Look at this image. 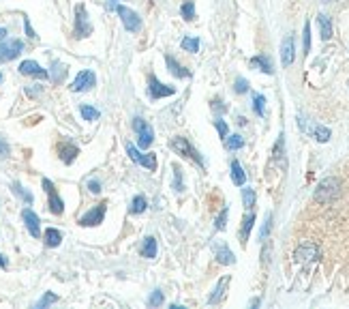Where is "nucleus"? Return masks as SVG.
<instances>
[{
    "mask_svg": "<svg viewBox=\"0 0 349 309\" xmlns=\"http://www.w3.org/2000/svg\"><path fill=\"white\" fill-rule=\"evenodd\" d=\"M232 181H234V185H238V187H242V185L247 183V174H244V170H242V165H240L236 159L232 161Z\"/></svg>",
    "mask_w": 349,
    "mask_h": 309,
    "instance_id": "obj_20",
    "label": "nucleus"
},
{
    "mask_svg": "<svg viewBox=\"0 0 349 309\" xmlns=\"http://www.w3.org/2000/svg\"><path fill=\"white\" fill-rule=\"evenodd\" d=\"M88 189H90V194H101V183L99 181H90Z\"/></svg>",
    "mask_w": 349,
    "mask_h": 309,
    "instance_id": "obj_44",
    "label": "nucleus"
},
{
    "mask_svg": "<svg viewBox=\"0 0 349 309\" xmlns=\"http://www.w3.org/2000/svg\"><path fill=\"white\" fill-rule=\"evenodd\" d=\"M105 7L110 9V11H114V9L118 7V3H116V0H107V3H105Z\"/></svg>",
    "mask_w": 349,
    "mask_h": 309,
    "instance_id": "obj_48",
    "label": "nucleus"
},
{
    "mask_svg": "<svg viewBox=\"0 0 349 309\" xmlns=\"http://www.w3.org/2000/svg\"><path fill=\"white\" fill-rule=\"evenodd\" d=\"M43 189H45V194H47V206H50V210L54 213V215H63L65 213V202H63V198H60L58 194H56V187H54V183L50 181V178H43Z\"/></svg>",
    "mask_w": 349,
    "mask_h": 309,
    "instance_id": "obj_4",
    "label": "nucleus"
},
{
    "mask_svg": "<svg viewBox=\"0 0 349 309\" xmlns=\"http://www.w3.org/2000/svg\"><path fill=\"white\" fill-rule=\"evenodd\" d=\"M116 11H118V15H120V20H122L125 28L129 32H139L141 30V20H139V15L135 13V11H131L129 7H122V5H118Z\"/></svg>",
    "mask_w": 349,
    "mask_h": 309,
    "instance_id": "obj_6",
    "label": "nucleus"
},
{
    "mask_svg": "<svg viewBox=\"0 0 349 309\" xmlns=\"http://www.w3.org/2000/svg\"><path fill=\"white\" fill-rule=\"evenodd\" d=\"M65 75H67V67L63 65V63H52V73H50V78H52V82H56V84H60V82L65 80Z\"/></svg>",
    "mask_w": 349,
    "mask_h": 309,
    "instance_id": "obj_25",
    "label": "nucleus"
},
{
    "mask_svg": "<svg viewBox=\"0 0 349 309\" xmlns=\"http://www.w3.org/2000/svg\"><path fill=\"white\" fill-rule=\"evenodd\" d=\"M253 103H255V112L259 116H266V99H263V94H255Z\"/></svg>",
    "mask_w": 349,
    "mask_h": 309,
    "instance_id": "obj_34",
    "label": "nucleus"
},
{
    "mask_svg": "<svg viewBox=\"0 0 349 309\" xmlns=\"http://www.w3.org/2000/svg\"><path fill=\"white\" fill-rule=\"evenodd\" d=\"M242 202H244L247 208L255 206V191H253L251 187H244V189H242Z\"/></svg>",
    "mask_w": 349,
    "mask_h": 309,
    "instance_id": "obj_33",
    "label": "nucleus"
},
{
    "mask_svg": "<svg viewBox=\"0 0 349 309\" xmlns=\"http://www.w3.org/2000/svg\"><path fill=\"white\" fill-rule=\"evenodd\" d=\"M174 170H176V183H174V189H176V191H182L184 185L180 183V172H178V168H174Z\"/></svg>",
    "mask_w": 349,
    "mask_h": 309,
    "instance_id": "obj_46",
    "label": "nucleus"
},
{
    "mask_svg": "<svg viewBox=\"0 0 349 309\" xmlns=\"http://www.w3.org/2000/svg\"><path fill=\"white\" fill-rule=\"evenodd\" d=\"M313 136H315L317 142H328V140H330V129H326V127H315Z\"/></svg>",
    "mask_w": 349,
    "mask_h": 309,
    "instance_id": "obj_37",
    "label": "nucleus"
},
{
    "mask_svg": "<svg viewBox=\"0 0 349 309\" xmlns=\"http://www.w3.org/2000/svg\"><path fill=\"white\" fill-rule=\"evenodd\" d=\"M146 206H148L146 198H143V196H135V198H133V202H131L129 210L133 213V215H139V213H143V210H146Z\"/></svg>",
    "mask_w": 349,
    "mask_h": 309,
    "instance_id": "obj_28",
    "label": "nucleus"
},
{
    "mask_svg": "<svg viewBox=\"0 0 349 309\" xmlns=\"http://www.w3.org/2000/svg\"><path fill=\"white\" fill-rule=\"evenodd\" d=\"M281 58H283L285 67H290L294 63V58H296V54H294V37H287L283 41V45H281Z\"/></svg>",
    "mask_w": 349,
    "mask_h": 309,
    "instance_id": "obj_14",
    "label": "nucleus"
},
{
    "mask_svg": "<svg viewBox=\"0 0 349 309\" xmlns=\"http://www.w3.org/2000/svg\"><path fill=\"white\" fill-rule=\"evenodd\" d=\"M0 82H3V73H0Z\"/></svg>",
    "mask_w": 349,
    "mask_h": 309,
    "instance_id": "obj_51",
    "label": "nucleus"
},
{
    "mask_svg": "<svg viewBox=\"0 0 349 309\" xmlns=\"http://www.w3.org/2000/svg\"><path fill=\"white\" fill-rule=\"evenodd\" d=\"M137 163L143 165V168H148L150 172H154L156 170V154L154 152H139Z\"/></svg>",
    "mask_w": 349,
    "mask_h": 309,
    "instance_id": "obj_23",
    "label": "nucleus"
},
{
    "mask_svg": "<svg viewBox=\"0 0 349 309\" xmlns=\"http://www.w3.org/2000/svg\"><path fill=\"white\" fill-rule=\"evenodd\" d=\"M125 148H127V154H129V157L137 163V159H139V152H137V148H135L133 144H131V142H127V144H125Z\"/></svg>",
    "mask_w": 349,
    "mask_h": 309,
    "instance_id": "obj_39",
    "label": "nucleus"
},
{
    "mask_svg": "<svg viewBox=\"0 0 349 309\" xmlns=\"http://www.w3.org/2000/svg\"><path fill=\"white\" fill-rule=\"evenodd\" d=\"M79 114H81V118L84 121H88V123H94V121H99V110L97 108H92V105H79Z\"/></svg>",
    "mask_w": 349,
    "mask_h": 309,
    "instance_id": "obj_24",
    "label": "nucleus"
},
{
    "mask_svg": "<svg viewBox=\"0 0 349 309\" xmlns=\"http://www.w3.org/2000/svg\"><path fill=\"white\" fill-rule=\"evenodd\" d=\"M24 50V43L19 39H5L0 41V58L3 61H13Z\"/></svg>",
    "mask_w": 349,
    "mask_h": 309,
    "instance_id": "obj_9",
    "label": "nucleus"
},
{
    "mask_svg": "<svg viewBox=\"0 0 349 309\" xmlns=\"http://www.w3.org/2000/svg\"><path fill=\"white\" fill-rule=\"evenodd\" d=\"M309 47H311V28H309V24L304 26V50L309 52Z\"/></svg>",
    "mask_w": 349,
    "mask_h": 309,
    "instance_id": "obj_45",
    "label": "nucleus"
},
{
    "mask_svg": "<svg viewBox=\"0 0 349 309\" xmlns=\"http://www.w3.org/2000/svg\"><path fill=\"white\" fill-rule=\"evenodd\" d=\"M9 266V260L3 256V254H0V268H7Z\"/></svg>",
    "mask_w": 349,
    "mask_h": 309,
    "instance_id": "obj_49",
    "label": "nucleus"
},
{
    "mask_svg": "<svg viewBox=\"0 0 349 309\" xmlns=\"http://www.w3.org/2000/svg\"><path fill=\"white\" fill-rule=\"evenodd\" d=\"M165 63H167V67H170V71H172V75H176V78H191V71L189 69H184L182 65H180L174 56H170L167 54L165 56Z\"/></svg>",
    "mask_w": 349,
    "mask_h": 309,
    "instance_id": "obj_17",
    "label": "nucleus"
},
{
    "mask_svg": "<svg viewBox=\"0 0 349 309\" xmlns=\"http://www.w3.org/2000/svg\"><path fill=\"white\" fill-rule=\"evenodd\" d=\"M182 50H184V52H191V54L199 52V39L184 37V39H182Z\"/></svg>",
    "mask_w": 349,
    "mask_h": 309,
    "instance_id": "obj_31",
    "label": "nucleus"
},
{
    "mask_svg": "<svg viewBox=\"0 0 349 309\" xmlns=\"http://www.w3.org/2000/svg\"><path fill=\"white\" fill-rule=\"evenodd\" d=\"M323 3H328V0H323Z\"/></svg>",
    "mask_w": 349,
    "mask_h": 309,
    "instance_id": "obj_52",
    "label": "nucleus"
},
{
    "mask_svg": "<svg viewBox=\"0 0 349 309\" xmlns=\"http://www.w3.org/2000/svg\"><path fill=\"white\" fill-rule=\"evenodd\" d=\"M227 213H230V210H227V208H223L221 210V215L219 217H216V230H225V225H227Z\"/></svg>",
    "mask_w": 349,
    "mask_h": 309,
    "instance_id": "obj_38",
    "label": "nucleus"
},
{
    "mask_svg": "<svg viewBox=\"0 0 349 309\" xmlns=\"http://www.w3.org/2000/svg\"><path fill=\"white\" fill-rule=\"evenodd\" d=\"M94 84H97V75L86 69V71H79V73H77V78L73 80V84H71V90H73V92H86Z\"/></svg>",
    "mask_w": 349,
    "mask_h": 309,
    "instance_id": "obj_7",
    "label": "nucleus"
},
{
    "mask_svg": "<svg viewBox=\"0 0 349 309\" xmlns=\"http://www.w3.org/2000/svg\"><path fill=\"white\" fill-rule=\"evenodd\" d=\"M180 13H182V17L187 22L193 20L195 17V3H193V0H187V3L182 5V9H180Z\"/></svg>",
    "mask_w": 349,
    "mask_h": 309,
    "instance_id": "obj_30",
    "label": "nucleus"
},
{
    "mask_svg": "<svg viewBox=\"0 0 349 309\" xmlns=\"http://www.w3.org/2000/svg\"><path fill=\"white\" fill-rule=\"evenodd\" d=\"M58 152H60V159H63L67 165H71L75 161V157L79 154V148L73 146V144H60L58 146Z\"/></svg>",
    "mask_w": 349,
    "mask_h": 309,
    "instance_id": "obj_15",
    "label": "nucleus"
},
{
    "mask_svg": "<svg viewBox=\"0 0 349 309\" xmlns=\"http://www.w3.org/2000/svg\"><path fill=\"white\" fill-rule=\"evenodd\" d=\"M148 92H150V99L156 101V99H161V97H170V94H174L176 88L163 84V82H159V80H156V75H150V78H148Z\"/></svg>",
    "mask_w": 349,
    "mask_h": 309,
    "instance_id": "obj_8",
    "label": "nucleus"
},
{
    "mask_svg": "<svg viewBox=\"0 0 349 309\" xmlns=\"http://www.w3.org/2000/svg\"><path fill=\"white\" fill-rule=\"evenodd\" d=\"M247 90H249V82L242 78L236 80V92H247Z\"/></svg>",
    "mask_w": 349,
    "mask_h": 309,
    "instance_id": "obj_40",
    "label": "nucleus"
},
{
    "mask_svg": "<svg viewBox=\"0 0 349 309\" xmlns=\"http://www.w3.org/2000/svg\"><path fill=\"white\" fill-rule=\"evenodd\" d=\"M133 131L137 133V144L139 148H148L152 142H154V131L152 127L143 121V118H135L133 121Z\"/></svg>",
    "mask_w": 349,
    "mask_h": 309,
    "instance_id": "obj_3",
    "label": "nucleus"
},
{
    "mask_svg": "<svg viewBox=\"0 0 349 309\" xmlns=\"http://www.w3.org/2000/svg\"><path fill=\"white\" fill-rule=\"evenodd\" d=\"M170 146H172V150H176L178 154H184V157H191L193 161H197L199 165L203 163L201 161V154L189 144V140L187 138H182V136H176V138H172V142H170Z\"/></svg>",
    "mask_w": 349,
    "mask_h": 309,
    "instance_id": "obj_5",
    "label": "nucleus"
},
{
    "mask_svg": "<svg viewBox=\"0 0 349 309\" xmlns=\"http://www.w3.org/2000/svg\"><path fill=\"white\" fill-rule=\"evenodd\" d=\"M141 258H148L154 260L156 258V239L154 236H146L141 243Z\"/></svg>",
    "mask_w": 349,
    "mask_h": 309,
    "instance_id": "obj_18",
    "label": "nucleus"
},
{
    "mask_svg": "<svg viewBox=\"0 0 349 309\" xmlns=\"http://www.w3.org/2000/svg\"><path fill=\"white\" fill-rule=\"evenodd\" d=\"M105 208H107L105 202H101L99 206L90 208L86 215L79 217V225H84V228H90V225H99V223H103V219H105Z\"/></svg>",
    "mask_w": 349,
    "mask_h": 309,
    "instance_id": "obj_11",
    "label": "nucleus"
},
{
    "mask_svg": "<svg viewBox=\"0 0 349 309\" xmlns=\"http://www.w3.org/2000/svg\"><path fill=\"white\" fill-rule=\"evenodd\" d=\"M253 223H255V215H247L244 217V221H242V232H240V239H242V243H247V239H249V234H251V230H253Z\"/></svg>",
    "mask_w": 349,
    "mask_h": 309,
    "instance_id": "obj_29",
    "label": "nucleus"
},
{
    "mask_svg": "<svg viewBox=\"0 0 349 309\" xmlns=\"http://www.w3.org/2000/svg\"><path fill=\"white\" fill-rule=\"evenodd\" d=\"M227 283H230V277H223L219 283H216V288H214V292L210 294V299H208V303L210 305H214V303H219L221 299H223V294H225V288H227Z\"/></svg>",
    "mask_w": 349,
    "mask_h": 309,
    "instance_id": "obj_21",
    "label": "nucleus"
},
{
    "mask_svg": "<svg viewBox=\"0 0 349 309\" xmlns=\"http://www.w3.org/2000/svg\"><path fill=\"white\" fill-rule=\"evenodd\" d=\"M56 301H58V296H56L54 292H45V294H43V299L37 303V307H39V309L50 307V305H52V303H56Z\"/></svg>",
    "mask_w": 349,
    "mask_h": 309,
    "instance_id": "obj_36",
    "label": "nucleus"
},
{
    "mask_svg": "<svg viewBox=\"0 0 349 309\" xmlns=\"http://www.w3.org/2000/svg\"><path fill=\"white\" fill-rule=\"evenodd\" d=\"M7 39V28H0V41Z\"/></svg>",
    "mask_w": 349,
    "mask_h": 309,
    "instance_id": "obj_50",
    "label": "nucleus"
},
{
    "mask_svg": "<svg viewBox=\"0 0 349 309\" xmlns=\"http://www.w3.org/2000/svg\"><path fill=\"white\" fill-rule=\"evenodd\" d=\"M251 65L253 67H257L259 71H263V73H272V63L268 61V58L266 56H257V58H253V61H251Z\"/></svg>",
    "mask_w": 349,
    "mask_h": 309,
    "instance_id": "obj_26",
    "label": "nucleus"
},
{
    "mask_svg": "<svg viewBox=\"0 0 349 309\" xmlns=\"http://www.w3.org/2000/svg\"><path fill=\"white\" fill-rule=\"evenodd\" d=\"M13 194H15V196H19L24 202H26V204H32V200H34V198H32V194H30V191H26V189H24L19 183H13Z\"/></svg>",
    "mask_w": 349,
    "mask_h": 309,
    "instance_id": "obj_32",
    "label": "nucleus"
},
{
    "mask_svg": "<svg viewBox=\"0 0 349 309\" xmlns=\"http://www.w3.org/2000/svg\"><path fill=\"white\" fill-rule=\"evenodd\" d=\"M214 254H216V260H219V262L221 264H234L236 262V258H234V254L230 252V247H227V245H214Z\"/></svg>",
    "mask_w": 349,
    "mask_h": 309,
    "instance_id": "obj_16",
    "label": "nucleus"
},
{
    "mask_svg": "<svg viewBox=\"0 0 349 309\" xmlns=\"http://www.w3.org/2000/svg\"><path fill=\"white\" fill-rule=\"evenodd\" d=\"M242 146H244L242 136L234 133V136H227V138H225V148H227V150H238V148H242Z\"/></svg>",
    "mask_w": 349,
    "mask_h": 309,
    "instance_id": "obj_27",
    "label": "nucleus"
},
{
    "mask_svg": "<svg viewBox=\"0 0 349 309\" xmlns=\"http://www.w3.org/2000/svg\"><path fill=\"white\" fill-rule=\"evenodd\" d=\"M19 73L22 75H32V78H41V80L50 78V71H45L39 63H34V61H24L19 65Z\"/></svg>",
    "mask_w": 349,
    "mask_h": 309,
    "instance_id": "obj_13",
    "label": "nucleus"
},
{
    "mask_svg": "<svg viewBox=\"0 0 349 309\" xmlns=\"http://www.w3.org/2000/svg\"><path fill=\"white\" fill-rule=\"evenodd\" d=\"M5 157H9V144L5 140H0V159H5Z\"/></svg>",
    "mask_w": 349,
    "mask_h": 309,
    "instance_id": "obj_43",
    "label": "nucleus"
},
{
    "mask_svg": "<svg viewBox=\"0 0 349 309\" xmlns=\"http://www.w3.org/2000/svg\"><path fill=\"white\" fill-rule=\"evenodd\" d=\"M319 256H321L319 247L313 245V243L300 245V247L296 249V254H294V258L298 260V262H315V260H319Z\"/></svg>",
    "mask_w": 349,
    "mask_h": 309,
    "instance_id": "obj_12",
    "label": "nucleus"
},
{
    "mask_svg": "<svg viewBox=\"0 0 349 309\" xmlns=\"http://www.w3.org/2000/svg\"><path fill=\"white\" fill-rule=\"evenodd\" d=\"M22 221H24V225H26V230L30 232L32 239H39L41 236V219H39L37 213H34L32 208H24L22 210Z\"/></svg>",
    "mask_w": 349,
    "mask_h": 309,
    "instance_id": "obj_10",
    "label": "nucleus"
},
{
    "mask_svg": "<svg viewBox=\"0 0 349 309\" xmlns=\"http://www.w3.org/2000/svg\"><path fill=\"white\" fill-rule=\"evenodd\" d=\"M216 131H219V136L225 140V138H227V131H230V129H227V125H225L223 121H216Z\"/></svg>",
    "mask_w": 349,
    "mask_h": 309,
    "instance_id": "obj_41",
    "label": "nucleus"
},
{
    "mask_svg": "<svg viewBox=\"0 0 349 309\" xmlns=\"http://www.w3.org/2000/svg\"><path fill=\"white\" fill-rule=\"evenodd\" d=\"M24 28H26V34H28V37H30V39H34V37H37V34H34V30L30 28V22H28V17H26V20H24Z\"/></svg>",
    "mask_w": 349,
    "mask_h": 309,
    "instance_id": "obj_47",
    "label": "nucleus"
},
{
    "mask_svg": "<svg viewBox=\"0 0 349 309\" xmlns=\"http://www.w3.org/2000/svg\"><path fill=\"white\" fill-rule=\"evenodd\" d=\"M75 37L77 39H86L92 34V24L88 20V13H86V7L84 5H77L75 7Z\"/></svg>",
    "mask_w": 349,
    "mask_h": 309,
    "instance_id": "obj_2",
    "label": "nucleus"
},
{
    "mask_svg": "<svg viewBox=\"0 0 349 309\" xmlns=\"http://www.w3.org/2000/svg\"><path fill=\"white\" fill-rule=\"evenodd\" d=\"M63 243V232L56 230V228H47L45 230V245L47 247H58Z\"/></svg>",
    "mask_w": 349,
    "mask_h": 309,
    "instance_id": "obj_22",
    "label": "nucleus"
},
{
    "mask_svg": "<svg viewBox=\"0 0 349 309\" xmlns=\"http://www.w3.org/2000/svg\"><path fill=\"white\" fill-rule=\"evenodd\" d=\"M317 24H319V28H321V39L328 41V39L332 37V22H330V17L323 15V13H319V15H317Z\"/></svg>",
    "mask_w": 349,
    "mask_h": 309,
    "instance_id": "obj_19",
    "label": "nucleus"
},
{
    "mask_svg": "<svg viewBox=\"0 0 349 309\" xmlns=\"http://www.w3.org/2000/svg\"><path fill=\"white\" fill-rule=\"evenodd\" d=\"M339 196H341V181L339 178H326V181H321L315 189L317 202H332Z\"/></svg>",
    "mask_w": 349,
    "mask_h": 309,
    "instance_id": "obj_1",
    "label": "nucleus"
},
{
    "mask_svg": "<svg viewBox=\"0 0 349 309\" xmlns=\"http://www.w3.org/2000/svg\"><path fill=\"white\" fill-rule=\"evenodd\" d=\"M270 225H272V215H268V217H266V223H263V228H261V239H266V236H268Z\"/></svg>",
    "mask_w": 349,
    "mask_h": 309,
    "instance_id": "obj_42",
    "label": "nucleus"
},
{
    "mask_svg": "<svg viewBox=\"0 0 349 309\" xmlns=\"http://www.w3.org/2000/svg\"><path fill=\"white\" fill-rule=\"evenodd\" d=\"M163 303H165V294H163L161 290H154L152 296L148 299V305H150V307H161Z\"/></svg>",
    "mask_w": 349,
    "mask_h": 309,
    "instance_id": "obj_35",
    "label": "nucleus"
}]
</instances>
